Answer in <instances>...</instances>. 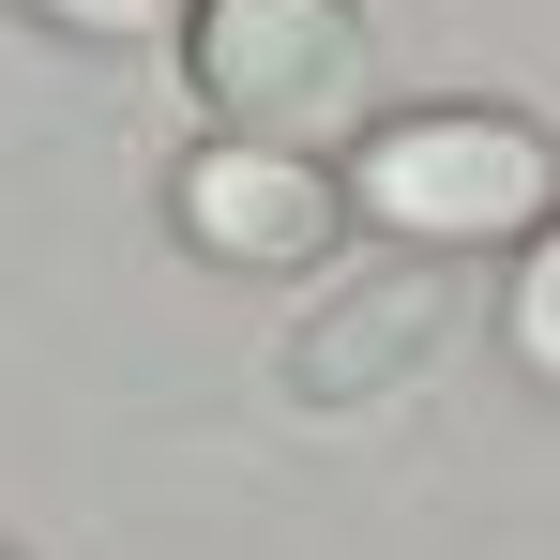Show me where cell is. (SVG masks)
I'll use <instances>...</instances> for the list:
<instances>
[{"label":"cell","instance_id":"cell-3","mask_svg":"<svg viewBox=\"0 0 560 560\" xmlns=\"http://www.w3.org/2000/svg\"><path fill=\"white\" fill-rule=\"evenodd\" d=\"M183 228L212 258H243V273H303L318 243H334V183H318V152H273V137H212L183 167Z\"/></svg>","mask_w":560,"mask_h":560},{"label":"cell","instance_id":"cell-4","mask_svg":"<svg viewBox=\"0 0 560 560\" xmlns=\"http://www.w3.org/2000/svg\"><path fill=\"white\" fill-rule=\"evenodd\" d=\"M424 349H440V273H364L318 334H288V394H303V409H364V394H394Z\"/></svg>","mask_w":560,"mask_h":560},{"label":"cell","instance_id":"cell-5","mask_svg":"<svg viewBox=\"0 0 560 560\" xmlns=\"http://www.w3.org/2000/svg\"><path fill=\"white\" fill-rule=\"evenodd\" d=\"M515 364L560 394V228L530 243V273H515Z\"/></svg>","mask_w":560,"mask_h":560},{"label":"cell","instance_id":"cell-1","mask_svg":"<svg viewBox=\"0 0 560 560\" xmlns=\"http://www.w3.org/2000/svg\"><path fill=\"white\" fill-rule=\"evenodd\" d=\"M183 61H197V106L273 152H334L378 92V31L349 0H197Z\"/></svg>","mask_w":560,"mask_h":560},{"label":"cell","instance_id":"cell-2","mask_svg":"<svg viewBox=\"0 0 560 560\" xmlns=\"http://www.w3.org/2000/svg\"><path fill=\"white\" fill-rule=\"evenodd\" d=\"M560 152L515 121V106H409V121H378L349 197H364L394 243H515L530 212H546Z\"/></svg>","mask_w":560,"mask_h":560},{"label":"cell","instance_id":"cell-6","mask_svg":"<svg viewBox=\"0 0 560 560\" xmlns=\"http://www.w3.org/2000/svg\"><path fill=\"white\" fill-rule=\"evenodd\" d=\"M31 15H61V31H92V46H137L167 0H31Z\"/></svg>","mask_w":560,"mask_h":560}]
</instances>
